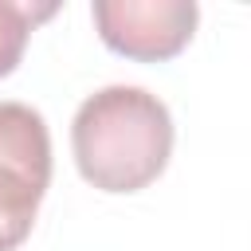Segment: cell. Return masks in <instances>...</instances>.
I'll return each mask as SVG.
<instances>
[{"instance_id":"4","label":"cell","mask_w":251,"mask_h":251,"mask_svg":"<svg viewBox=\"0 0 251 251\" xmlns=\"http://www.w3.org/2000/svg\"><path fill=\"white\" fill-rule=\"evenodd\" d=\"M55 4H31V0H0V78L12 75L24 59V47L35 31V24L51 20Z\"/></svg>"},{"instance_id":"1","label":"cell","mask_w":251,"mask_h":251,"mask_svg":"<svg viewBox=\"0 0 251 251\" xmlns=\"http://www.w3.org/2000/svg\"><path fill=\"white\" fill-rule=\"evenodd\" d=\"M71 149L98 192H141L173 157V114L145 86H102L75 110Z\"/></svg>"},{"instance_id":"2","label":"cell","mask_w":251,"mask_h":251,"mask_svg":"<svg viewBox=\"0 0 251 251\" xmlns=\"http://www.w3.org/2000/svg\"><path fill=\"white\" fill-rule=\"evenodd\" d=\"M51 184V133L35 106L0 102V251H16Z\"/></svg>"},{"instance_id":"3","label":"cell","mask_w":251,"mask_h":251,"mask_svg":"<svg viewBox=\"0 0 251 251\" xmlns=\"http://www.w3.org/2000/svg\"><path fill=\"white\" fill-rule=\"evenodd\" d=\"M102 43L137 63H161L188 47L200 8L192 0H94Z\"/></svg>"}]
</instances>
